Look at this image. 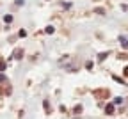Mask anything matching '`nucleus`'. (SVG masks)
<instances>
[{"label": "nucleus", "instance_id": "1", "mask_svg": "<svg viewBox=\"0 0 128 119\" xmlns=\"http://www.w3.org/2000/svg\"><path fill=\"white\" fill-rule=\"evenodd\" d=\"M13 57L14 59H21V57H23V48H16L13 52Z\"/></svg>", "mask_w": 128, "mask_h": 119}, {"label": "nucleus", "instance_id": "2", "mask_svg": "<svg viewBox=\"0 0 128 119\" xmlns=\"http://www.w3.org/2000/svg\"><path fill=\"white\" fill-rule=\"evenodd\" d=\"M119 41H121V46L126 50V48H128V38H126V36H121V38H119Z\"/></svg>", "mask_w": 128, "mask_h": 119}, {"label": "nucleus", "instance_id": "3", "mask_svg": "<svg viewBox=\"0 0 128 119\" xmlns=\"http://www.w3.org/2000/svg\"><path fill=\"white\" fill-rule=\"evenodd\" d=\"M105 112H107V114H114V105H112V103H109V105L105 107Z\"/></svg>", "mask_w": 128, "mask_h": 119}, {"label": "nucleus", "instance_id": "4", "mask_svg": "<svg viewBox=\"0 0 128 119\" xmlns=\"http://www.w3.org/2000/svg\"><path fill=\"white\" fill-rule=\"evenodd\" d=\"M44 32H46V34H54V32H55V28L52 27V25H48L46 28H44Z\"/></svg>", "mask_w": 128, "mask_h": 119}, {"label": "nucleus", "instance_id": "5", "mask_svg": "<svg viewBox=\"0 0 128 119\" xmlns=\"http://www.w3.org/2000/svg\"><path fill=\"white\" fill-rule=\"evenodd\" d=\"M4 21H5V23H11V21H13V16H11V14H7V16H4Z\"/></svg>", "mask_w": 128, "mask_h": 119}, {"label": "nucleus", "instance_id": "6", "mask_svg": "<svg viewBox=\"0 0 128 119\" xmlns=\"http://www.w3.org/2000/svg\"><path fill=\"white\" fill-rule=\"evenodd\" d=\"M107 55H109V53H107V52H103V53H100V55H98V61H103V59H105V57H107Z\"/></svg>", "mask_w": 128, "mask_h": 119}, {"label": "nucleus", "instance_id": "7", "mask_svg": "<svg viewBox=\"0 0 128 119\" xmlns=\"http://www.w3.org/2000/svg\"><path fill=\"white\" fill-rule=\"evenodd\" d=\"M94 13H98V14H105V11L101 9V7H96V9H94Z\"/></svg>", "mask_w": 128, "mask_h": 119}, {"label": "nucleus", "instance_id": "8", "mask_svg": "<svg viewBox=\"0 0 128 119\" xmlns=\"http://www.w3.org/2000/svg\"><path fill=\"white\" fill-rule=\"evenodd\" d=\"M114 103H116V105H121V103H123V98H114Z\"/></svg>", "mask_w": 128, "mask_h": 119}, {"label": "nucleus", "instance_id": "9", "mask_svg": "<svg viewBox=\"0 0 128 119\" xmlns=\"http://www.w3.org/2000/svg\"><path fill=\"white\" fill-rule=\"evenodd\" d=\"M4 69H5V62L0 61V71H4Z\"/></svg>", "mask_w": 128, "mask_h": 119}, {"label": "nucleus", "instance_id": "10", "mask_svg": "<svg viewBox=\"0 0 128 119\" xmlns=\"http://www.w3.org/2000/svg\"><path fill=\"white\" fill-rule=\"evenodd\" d=\"M78 112H82V107L78 105V107H75V114H78Z\"/></svg>", "mask_w": 128, "mask_h": 119}, {"label": "nucleus", "instance_id": "11", "mask_svg": "<svg viewBox=\"0 0 128 119\" xmlns=\"http://www.w3.org/2000/svg\"><path fill=\"white\" fill-rule=\"evenodd\" d=\"M5 80V75H4V73H0V82H4Z\"/></svg>", "mask_w": 128, "mask_h": 119}, {"label": "nucleus", "instance_id": "12", "mask_svg": "<svg viewBox=\"0 0 128 119\" xmlns=\"http://www.w3.org/2000/svg\"><path fill=\"white\" fill-rule=\"evenodd\" d=\"M23 2H25V0H16V5H21Z\"/></svg>", "mask_w": 128, "mask_h": 119}, {"label": "nucleus", "instance_id": "13", "mask_svg": "<svg viewBox=\"0 0 128 119\" xmlns=\"http://www.w3.org/2000/svg\"><path fill=\"white\" fill-rule=\"evenodd\" d=\"M125 75L128 77V66H126V68H125Z\"/></svg>", "mask_w": 128, "mask_h": 119}]
</instances>
